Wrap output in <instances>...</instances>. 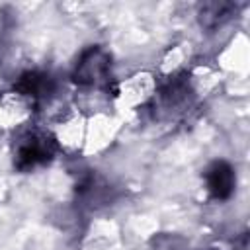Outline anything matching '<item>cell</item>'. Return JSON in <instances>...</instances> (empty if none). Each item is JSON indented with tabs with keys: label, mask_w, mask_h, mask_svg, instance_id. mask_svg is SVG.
I'll return each instance as SVG.
<instances>
[{
	"label": "cell",
	"mask_w": 250,
	"mask_h": 250,
	"mask_svg": "<svg viewBox=\"0 0 250 250\" xmlns=\"http://www.w3.org/2000/svg\"><path fill=\"white\" fill-rule=\"evenodd\" d=\"M107 74H109V59L104 51L100 49H90L84 53L82 61L76 64V82L80 86H90V88H100L107 84Z\"/></svg>",
	"instance_id": "obj_1"
},
{
	"label": "cell",
	"mask_w": 250,
	"mask_h": 250,
	"mask_svg": "<svg viewBox=\"0 0 250 250\" xmlns=\"http://www.w3.org/2000/svg\"><path fill=\"white\" fill-rule=\"evenodd\" d=\"M49 156H51V143L47 141L45 135H39V133H33V131L27 133L21 139V143L18 145V152H16L18 164L21 168L41 164Z\"/></svg>",
	"instance_id": "obj_2"
},
{
	"label": "cell",
	"mask_w": 250,
	"mask_h": 250,
	"mask_svg": "<svg viewBox=\"0 0 250 250\" xmlns=\"http://www.w3.org/2000/svg\"><path fill=\"white\" fill-rule=\"evenodd\" d=\"M207 186H209V191L215 197H227L230 193V188H232L230 168L223 162H217L207 174Z\"/></svg>",
	"instance_id": "obj_3"
}]
</instances>
